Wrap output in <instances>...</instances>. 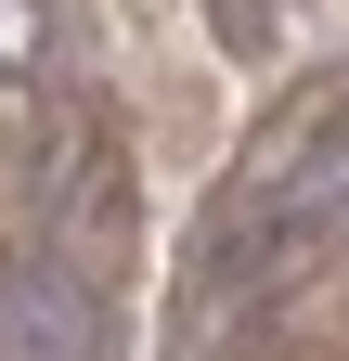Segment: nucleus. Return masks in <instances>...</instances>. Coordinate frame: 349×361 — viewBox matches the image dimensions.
I'll return each mask as SVG.
<instances>
[{"label":"nucleus","instance_id":"f257e3e1","mask_svg":"<svg viewBox=\"0 0 349 361\" xmlns=\"http://www.w3.org/2000/svg\"><path fill=\"white\" fill-rule=\"evenodd\" d=\"M0 361H104V297L65 258H13L0 271Z\"/></svg>","mask_w":349,"mask_h":361},{"label":"nucleus","instance_id":"f03ea898","mask_svg":"<svg viewBox=\"0 0 349 361\" xmlns=\"http://www.w3.org/2000/svg\"><path fill=\"white\" fill-rule=\"evenodd\" d=\"M39 39H52V0H0V65H39Z\"/></svg>","mask_w":349,"mask_h":361},{"label":"nucleus","instance_id":"7ed1b4c3","mask_svg":"<svg viewBox=\"0 0 349 361\" xmlns=\"http://www.w3.org/2000/svg\"><path fill=\"white\" fill-rule=\"evenodd\" d=\"M207 13H220V39H246V52L272 39V0H207Z\"/></svg>","mask_w":349,"mask_h":361}]
</instances>
